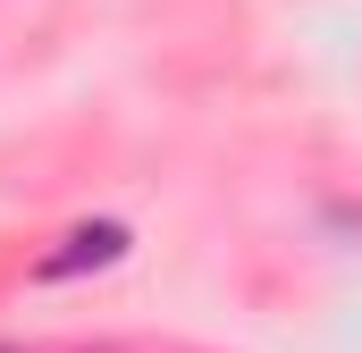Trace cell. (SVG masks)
<instances>
[{"mask_svg": "<svg viewBox=\"0 0 362 353\" xmlns=\"http://www.w3.org/2000/svg\"><path fill=\"white\" fill-rule=\"evenodd\" d=\"M118 253H127V227H110V219H101V227H76V236H68V253H51V261H42V277H68V269H101V261H118Z\"/></svg>", "mask_w": 362, "mask_h": 353, "instance_id": "obj_1", "label": "cell"}]
</instances>
